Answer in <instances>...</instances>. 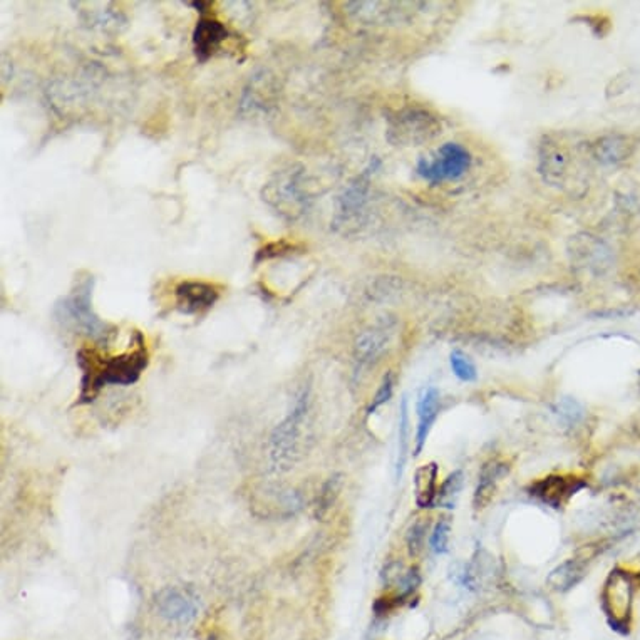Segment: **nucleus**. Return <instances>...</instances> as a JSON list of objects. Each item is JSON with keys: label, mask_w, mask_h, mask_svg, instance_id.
<instances>
[{"label": "nucleus", "mask_w": 640, "mask_h": 640, "mask_svg": "<svg viewBox=\"0 0 640 640\" xmlns=\"http://www.w3.org/2000/svg\"><path fill=\"white\" fill-rule=\"evenodd\" d=\"M290 250H293V245L287 243L285 240L270 241V243L262 246V248L257 252V255H255V265H258L260 262H265V260L280 257V255L290 252Z\"/></svg>", "instance_id": "nucleus-24"}, {"label": "nucleus", "mask_w": 640, "mask_h": 640, "mask_svg": "<svg viewBox=\"0 0 640 640\" xmlns=\"http://www.w3.org/2000/svg\"><path fill=\"white\" fill-rule=\"evenodd\" d=\"M93 275H79L73 288L56 302L54 317L68 329L78 330L96 342H107L112 335V327L99 319L93 310Z\"/></svg>", "instance_id": "nucleus-2"}, {"label": "nucleus", "mask_w": 640, "mask_h": 640, "mask_svg": "<svg viewBox=\"0 0 640 640\" xmlns=\"http://www.w3.org/2000/svg\"><path fill=\"white\" fill-rule=\"evenodd\" d=\"M340 486H342V480L340 476H332L329 478V481L322 486V490L319 493V498H317V515L324 516L332 505H334L335 498L339 496Z\"/></svg>", "instance_id": "nucleus-20"}, {"label": "nucleus", "mask_w": 640, "mask_h": 640, "mask_svg": "<svg viewBox=\"0 0 640 640\" xmlns=\"http://www.w3.org/2000/svg\"><path fill=\"white\" fill-rule=\"evenodd\" d=\"M391 396H392V376L391 374H387V376L384 377L379 391L376 392V396H374L371 406H369V409H367L369 414H372V412H376L382 404H386V402L391 399Z\"/></svg>", "instance_id": "nucleus-25"}, {"label": "nucleus", "mask_w": 640, "mask_h": 640, "mask_svg": "<svg viewBox=\"0 0 640 640\" xmlns=\"http://www.w3.org/2000/svg\"><path fill=\"white\" fill-rule=\"evenodd\" d=\"M229 36L230 32L224 22L213 17H201L193 31V51L198 63H206L221 51Z\"/></svg>", "instance_id": "nucleus-9"}, {"label": "nucleus", "mask_w": 640, "mask_h": 640, "mask_svg": "<svg viewBox=\"0 0 640 640\" xmlns=\"http://www.w3.org/2000/svg\"><path fill=\"white\" fill-rule=\"evenodd\" d=\"M449 364H451V369L459 381L463 382H473L476 381V366L473 364V360L468 357L463 350H453L451 355H449Z\"/></svg>", "instance_id": "nucleus-18"}, {"label": "nucleus", "mask_w": 640, "mask_h": 640, "mask_svg": "<svg viewBox=\"0 0 640 640\" xmlns=\"http://www.w3.org/2000/svg\"><path fill=\"white\" fill-rule=\"evenodd\" d=\"M557 412L567 424H577L583 417L582 406L572 397H562L557 402Z\"/></svg>", "instance_id": "nucleus-23"}, {"label": "nucleus", "mask_w": 640, "mask_h": 640, "mask_svg": "<svg viewBox=\"0 0 640 640\" xmlns=\"http://www.w3.org/2000/svg\"><path fill=\"white\" fill-rule=\"evenodd\" d=\"M387 344V337L382 330L371 329L362 332L355 340L354 357L359 366H369L384 352Z\"/></svg>", "instance_id": "nucleus-14"}, {"label": "nucleus", "mask_w": 640, "mask_h": 640, "mask_svg": "<svg viewBox=\"0 0 640 640\" xmlns=\"http://www.w3.org/2000/svg\"><path fill=\"white\" fill-rule=\"evenodd\" d=\"M78 364L83 371L80 379V402H91L106 384L131 386L149 364V352L141 332L135 334V342L126 352L103 359L94 349H79Z\"/></svg>", "instance_id": "nucleus-1"}, {"label": "nucleus", "mask_w": 640, "mask_h": 640, "mask_svg": "<svg viewBox=\"0 0 640 640\" xmlns=\"http://www.w3.org/2000/svg\"><path fill=\"white\" fill-rule=\"evenodd\" d=\"M471 168V154L464 146L446 143L436 151L434 158L421 159L416 172L429 183L456 182Z\"/></svg>", "instance_id": "nucleus-4"}, {"label": "nucleus", "mask_w": 640, "mask_h": 640, "mask_svg": "<svg viewBox=\"0 0 640 640\" xmlns=\"http://www.w3.org/2000/svg\"><path fill=\"white\" fill-rule=\"evenodd\" d=\"M174 297H177L178 309L183 314H201L218 302L220 288L201 280H184L174 288Z\"/></svg>", "instance_id": "nucleus-8"}, {"label": "nucleus", "mask_w": 640, "mask_h": 640, "mask_svg": "<svg viewBox=\"0 0 640 640\" xmlns=\"http://www.w3.org/2000/svg\"><path fill=\"white\" fill-rule=\"evenodd\" d=\"M154 607L161 617L174 624H189L198 614V597L183 587H166L154 595Z\"/></svg>", "instance_id": "nucleus-7"}, {"label": "nucleus", "mask_w": 640, "mask_h": 640, "mask_svg": "<svg viewBox=\"0 0 640 640\" xmlns=\"http://www.w3.org/2000/svg\"><path fill=\"white\" fill-rule=\"evenodd\" d=\"M426 530H428V521L424 518H419L411 525L409 532H407V550H409V555L412 558L419 557L421 552H423Z\"/></svg>", "instance_id": "nucleus-21"}, {"label": "nucleus", "mask_w": 640, "mask_h": 640, "mask_svg": "<svg viewBox=\"0 0 640 640\" xmlns=\"http://www.w3.org/2000/svg\"><path fill=\"white\" fill-rule=\"evenodd\" d=\"M409 414H407V399L404 397L401 402V414H399V448H397V478L402 476L406 458H407V446H409Z\"/></svg>", "instance_id": "nucleus-17"}, {"label": "nucleus", "mask_w": 640, "mask_h": 640, "mask_svg": "<svg viewBox=\"0 0 640 640\" xmlns=\"http://www.w3.org/2000/svg\"><path fill=\"white\" fill-rule=\"evenodd\" d=\"M580 485H577V480H565L562 476H548L545 480H540L532 486V495H535L543 503H547L553 508H560L573 493H575Z\"/></svg>", "instance_id": "nucleus-10"}, {"label": "nucleus", "mask_w": 640, "mask_h": 640, "mask_svg": "<svg viewBox=\"0 0 640 640\" xmlns=\"http://www.w3.org/2000/svg\"><path fill=\"white\" fill-rule=\"evenodd\" d=\"M300 173L295 169H283L278 172L263 188V200L275 208L280 215L293 218L298 215L303 205V198L298 187Z\"/></svg>", "instance_id": "nucleus-5"}, {"label": "nucleus", "mask_w": 640, "mask_h": 640, "mask_svg": "<svg viewBox=\"0 0 640 640\" xmlns=\"http://www.w3.org/2000/svg\"><path fill=\"white\" fill-rule=\"evenodd\" d=\"M438 496V464L429 463L414 473V498L421 508H429Z\"/></svg>", "instance_id": "nucleus-13"}, {"label": "nucleus", "mask_w": 640, "mask_h": 640, "mask_svg": "<svg viewBox=\"0 0 640 640\" xmlns=\"http://www.w3.org/2000/svg\"><path fill=\"white\" fill-rule=\"evenodd\" d=\"M463 483L464 480L461 471H454L453 475H449L448 480L443 483V486H441V490L438 491L434 505L441 506V508H454L459 498V493H461Z\"/></svg>", "instance_id": "nucleus-16"}, {"label": "nucleus", "mask_w": 640, "mask_h": 640, "mask_svg": "<svg viewBox=\"0 0 640 640\" xmlns=\"http://www.w3.org/2000/svg\"><path fill=\"white\" fill-rule=\"evenodd\" d=\"M599 156L602 161L615 163L629 156V145L622 137H607L599 145Z\"/></svg>", "instance_id": "nucleus-19"}, {"label": "nucleus", "mask_w": 640, "mask_h": 640, "mask_svg": "<svg viewBox=\"0 0 640 640\" xmlns=\"http://www.w3.org/2000/svg\"><path fill=\"white\" fill-rule=\"evenodd\" d=\"M583 577V567L577 560H567L558 565L547 577L548 587L555 592H567L573 589Z\"/></svg>", "instance_id": "nucleus-15"}, {"label": "nucleus", "mask_w": 640, "mask_h": 640, "mask_svg": "<svg viewBox=\"0 0 640 640\" xmlns=\"http://www.w3.org/2000/svg\"><path fill=\"white\" fill-rule=\"evenodd\" d=\"M634 587L625 572H612L604 589V607L609 615L612 629L619 630L627 625V617L632 604Z\"/></svg>", "instance_id": "nucleus-6"}, {"label": "nucleus", "mask_w": 640, "mask_h": 640, "mask_svg": "<svg viewBox=\"0 0 640 640\" xmlns=\"http://www.w3.org/2000/svg\"><path fill=\"white\" fill-rule=\"evenodd\" d=\"M449 535H451V523H449V520H439L438 525L434 526L433 535H431V548H433L434 553L443 555L448 552Z\"/></svg>", "instance_id": "nucleus-22"}, {"label": "nucleus", "mask_w": 640, "mask_h": 640, "mask_svg": "<svg viewBox=\"0 0 640 640\" xmlns=\"http://www.w3.org/2000/svg\"><path fill=\"white\" fill-rule=\"evenodd\" d=\"M508 473V464L493 459V461L486 463L481 469L480 483H478L475 498H473V505L476 510L486 508L491 503L493 496L496 495L498 483L501 481V478L506 476Z\"/></svg>", "instance_id": "nucleus-11"}, {"label": "nucleus", "mask_w": 640, "mask_h": 640, "mask_svg": "<svg viewBox=\"0 0 640 640\" xmlns=\"http://www.w3.org/2000/svg\"><path fill=\"white\" fill-rule=\"evenodd\" d=\"M307 412H309V389H302L293 399L287 416L275 426L270 436L268 456L275 471H288L295 463Z\"/></svg>", "instance_id": "nucleus-3"}, {"label": "nucleus", "mask_w": 640, "mask_h": 640, "mask_svg": "<svg viewBox=\"0 0 640 640\" xmlns=\"http://www.w3.org/2000/svg\"><path fill=\"white\" fill-rule=\"evenodd\" d=\"M439 412V392L436 387L426 389L424 394L421 396L419 404H417V416H419V426H417V443H416V454L423 451L426 439H428L429 431L433 428L436 417Z\"/></svg>", "instance_id": "nucleus-12"}]
</instances>
